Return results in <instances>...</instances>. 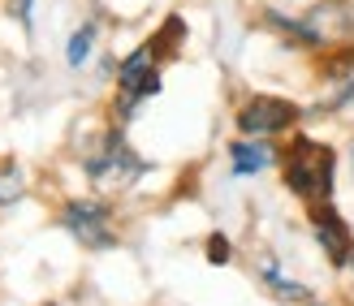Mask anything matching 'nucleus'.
I'll return each instance as SVG.
<instances>
[{
    "label": "nucleus",
    "instance_id": "f257e3e1",
    "mask_svg": "<svg viewBox=\"0 0 354 306\" xmlns=\"http://www.w3.org/2000/svg\"><path fill=\"white\" fill-rule=\"evenodd\" d=\"M281 169H286V186L311 203H333V182H337V155L333 147L315 138H294L286 151H281Z\"/></svg>",
    "mask_w": 354,
    "mask_h": 306
},
{
    "label": "nucleus",
    "instance_id": "f03ea898",
    "mask_svg": "<svg viewBox=\"0 0 354 306\" xmlns=\"http://www.w3.org/2000/svg\"><path fill=\"white\" fill-rule=\"evenodd\" d=\"M143 173H147V164L138 160V151L117 130L104 134V142L86 155V182H91L100 194H126Z\"/></svg>",
    "mask_w": 354,
    "mask_h": 306
},
{
    "label": "nucleus",
    "instance_id": "7ed1b4c3",
    "mask_svg": "<svg viewBox=\"0 0 354 306\" xmlns=\"http://www.w3.org/2000/svg\"><path fill=\"white\" fill-rule=\"evenodd\" d=\"M61 224L74 233L86 250H109V246H117L113 211L104 207V203H95V199H74V203H65Z\"/></svg>",
    "mask_w": 354,
    "mask_h": 306
},
{
    "label": "nucleus",
    "instance_id": "20e7f679",
    "mask_svg": "<svg viewBox=\"0 0 354 306\" xmlns=\"http://www.w3.org/2000/svg\"><path fill=\"white\" fill-rule=\"evenodd\" d=\"M117 82H121V113H130L138 99L160 91V52L151 44L130 52V57L121 61V69H117Z\"/></svg>",
    "mask_w": 354,
    "mask_h": 306
},
{
    "label": "nucleus",
    "instance_id": "39448f33",
    "mask_svg": "<svg viewBox=\"0 0 354 306\" xmlns=\"http://www.w3.org/2000/svg\"><path fill=\"white\" fill-rule=\"evenodd\" d=\"M298 121V108L290 99H281V95H255V99H246L238 108V130L246 138H272V134H286L290 125Z\"/></svg>",
    "mask_w": 354,
    "mask_h": 306
},
{
    "label": "nucleus",
    "instance_id": "423d86ee",
    "mask_svg": "<svg viewBox=\"0 0 354 306\" xmlns=\"http://www.w3.org/2000/svg\"><path fill=\"white\" fill-rule=\"evenodd\" d=\"M307 216H311L315 242H320V250L328 255V263L333 267H350L354 263V233L346 224V216L333 207V203H311Z\"/></svg>",
    "mask_w": 354,
    "mask_h": 306
},
{
    "label": "nucleus",
    "instance_id": "0eeeda50",
    "mask_svg": "<svg viewBox=\"0 0 354 306\" xmlns=\"http://www.w3.org/2000/svg\"><path fill=\"white\" fill-rule=\"evenodd\" d=\"M259 276H263V285H268L281 302H294V306H311V302H315V294L307 289L303 280H290L272 255H259Z\"/></svg>",
    "mask_w": 354,
    "mask_h": 306
},
{
    "label": "nucleus",
    "instance_id": "6e6552de",
    "mask_svg": "<svg viewBox=\"0 0 354 306\" xmlns=\"http://www.w3.org/2000/svg\"><path fill=\"white\" fill-rule=\"evenodd\" d=\"M277 160V151L268 147V138H242L229 147V169L238 177H251V173H263Z\"/></svg>",
    "mask_w": 354,
    "mask_h": 306
},
{
    "label": "nucleus",
    "instance_id": "1a4fd4ad",
    "mask_svg": "<svg viewBox=\"0 0 354 306\" xmlns=\"http://www.w3.org/2000/svg\"><path fill=\"white\" fill-rule=\"evenodd\" d=\"M95 35H100V26L95 22H86V26H78L74 35H69V48H65V61L74 65V69H82L86 61H91V48H95Z\"/></svg>",
    "mask_w": 354,
    "mask_h": 306
},
{
    "label": "nucleus",
    "instance_id": "9d476101",
    "mask_svg": "<svg viewBox=\"0 0 354 306\" xmlns=\"http://www.w3.org/2000/svg\"><path fill=\"white\" fill-rule=\"evenodd\" d=\"M229 255H234V250H229V242L221 238V233H212V238H207V259L221 267V263H229Z\"/></svg>",
    "mask_w": 354,
    "mask_h": 306
},
{
    "label": "nucleus",
    "instance_id": "9b49d317",
    "mask_svg": "<svg viewBox=\"0 0 354 306\" xmlns=\"http://www.w3.org/2000/svg\"><path fill=\"white\" fill-rule=\"evenodd\" d=\"M9 13L30 30V13H35V0H9Z\"/></svg>",
    "mask_w": 354,
    "mask_h": 306
}]
</instances>
